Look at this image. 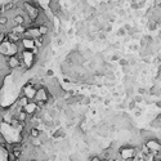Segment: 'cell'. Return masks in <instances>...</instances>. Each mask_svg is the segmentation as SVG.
<instances>
[{"label":"cell","instance_id":"cell-15","mask_svg":"<svg viewBox=\"0 0 161 161\" xmlns=\"http://www.w3.org/2000/svg\"><path fill=\"white\" fill-rule=\"evenodd\" d=\"M150 94L151 96H160L161 94V89H159V87H152L151 90H150Z\"/></svg>","mask_w":161,"mask_h":161},{"label":"cell","instance_id":"cell-41","mask_svg":"<svg viewBox=\"0 0 161 161\" xmlns=\"http://www.w3.org/2000/svg\"><path fill=\"white\" fill-rule=\"evenodd\" d=\"M157 76H159V79L161 80V66H160V69H159V75Z\"/></svg>","mask_w":161,"mask_h":161},{"label":"cell","instance_id":"cell-28","mask_svg":"<svg viewBox=\"0 0 161 161\" xmlns=\"http://www.w3.org/2000/svg\"><path fill=\"white\" fill-rule=\"evenodd\" d=\"M135 103H137V102H135V101H134V99H132V101H130V102L128 103V107H129L130 110H134V108H135Z\"/></svg>","mask_w":161,"mask_h":161},{"label":"cell","instance_id":"cell-37","mask_svg":"<svg viewBox=\"0 0 161 161\" xmlns=\"http://www.w3.org/2000/svg\"><path fill=\"white\" fill-rule=\"evenodd\" d=\"M133 50H139V45H137V44H134V45H132L130 47Z\"/></svg>","mask_w":161,"mask_h":161},{"label":"cell","instance_id":"cell-42","mask_svg":"<svg viewBox=\"0 0 161 161\" xmlns=\"http://www.w3.org/2000/svg\"><path fill=\"white\" fill-rule=\"evenodd\" d=\"M105 30H106L107 32H110V31H111V26H107V27H105Z\"/></svg>","mask_w":161,"mask_h":161},{"label":"cell","instance_id":"cell-14","mask_svg":"<svg viewBox=\"0 0 161 161\" xmlns=\"http://www.w3.org/2000/svg\"><path fill=\"white\" fill-rule=\"evenodd\" d=\"M35 45H36V48H39V49H41L44 45H45V43H44V36H41V38H38V39H35Z\"/></svg>","mask_w":161,"mask_h":161},{"label":"cell","instance_id":"cell-36","mask_svg":"<svg viewBox=\"0 0 161 161\" xmlns=\"http://www.w3.org/2000/svg\"><path fill=\"white\" fill-rule=\"evenodd\" d=\"M134 16L138 18V17H141V16H142V12H141V11H138V9H135V14H134Z\"/></svg>","mask_w":161,"mask_h":161},{"label":"cell","instance_id":"cell-47","mask_svg":"<svg viewBox=\"0 0 161 161\" xmlns=\"http://www.w3.org/2000/svg\"><path fill=\"white\" fill-rule=\"evenodd\" d=\"M159 61H161V54H160V56H159Z\"/></svg>","mask_w":161,"mask_h":161},{"label":"cell","instance_id":"cell-48","mask_svg":"<svg viewBox=\"0 0 161 161\" xmlns=\"http://www.w3.org/2000/svg\"><path fill=\"white\" fill-rule=\"evenodd\" d=\"M157 7H159V8H160V9H161V3H160V4H159V5H157Z\"/></svg>","mask_w":161,"mask_h":161},{"label":"cell","instance_id":"cell-12","mask_svg":"<svg viewBox=\"0 0 161 161\" xmlns=\"http://www.w3.org/2000/svg\"><path fill=\"white\" fill-rule=\"evenodd\" d=\"M39 29H40V32H41V35H43V36L48 35V34H49V31H50V27L48 26L47 23L40 25V26H39Z\"/></svg>","mask_w":161,"mask_h":161},{"label":"cell","instance_id":"cell-1","mask_svg":"<svg viewBox=\"0 0 161 161\" xmlns=\"http://www.w3.org/2000/svg\"><path fill=\"white\" fill-rule=\"evenodd\" d=\"M139 154V151L135 148V147H121L120 151H119V155H120V157L123 160H128V159H134L135 156H137Z\"/></svg>","mask_w":161,"mask_h":161},{"label":"cell","instance_id":"cell-50","mask_svg":"<svg viewBox=\"0 0 161 161\" xmlns=\"http://www.w3.org/2000/svg\"><path fill=\"white\" fill-rule=\"evenodd\" d=\"M160 161H161V160H160Z\"/></svg>","mask_w":161,"mask_h":161},{"label":"cell","instance_id":"cell-34","mask_svg":"<svg viewBox=\"0 0 161 161\" xmlns=\"http://www.w3.org/2000/svg\"><path fill=\"white\" fill-rule=\"evenodd\" d=\"M150 5H151V8H155L156 7V0H150Z\"/></svg>","mask_w":161,"mask_h":161},{"label":"cell","instance_id":"cell-2","mask_svg":"<svg viewBox=\"0 0 161 161\" xmlns=\"http://www.w3.org/2000/svg\"><path fill=\"white\" fill-rule=\"evenodd\" d=\"M36 92H38V89H36L35 85H34V84H31V83H27L26 85H23V88H22V94H25L30 101L35 99Z\"/></svg>","mask_w":161,"mask_h":161},{"label":"cell","instance_id":"cell-19","mask_svg":"<svg viewBox=\"0 0 161 161\" xmlns=\"http://www.w3.org/2000/svg\"><path fill=\"white\" fill-rule=\"evenodd\" d=\"M105 76H106L107 80H111V81L115 80V75H114V72H112L111 70H110V71H106V72H105Z\"/></svg>","mask_w":161,"mask_h":161},{"label":"cell","instance_id":"cell-24","mask_svg":"<svg viewBox=\"0 0 161 161\" xmlns=\"http://www.w3.org/2000/svg\"><path fill=\"white\" fill-rule=\"evenodd\" d=\"M133 93H134V89H133V87H128L126 88V96L128 97H133Z\"/></svg>","mask_w":161,"mask_h":161},{"label":"cell","instance_id":"cell-9","mask_svg":"<svg viewBox=\"0 0 161 161\" xmlns=\"http://www.w3.org/2000/svg\"><path fill=\"white\" fill-rule=\"evenodd\" d=\"M139 133H141V137L145 139V141H150V139H152V138H156L155 134L152 133V132H148V130H141Z\"/></svg>","mask_w":161,"mask_h":161},{"label":"cell","instance_id":"cell-45","mask_svg":"<svg viewBox=\"0 0 161 161\" xmlns=\"http://www.w3.org/2000/svg\"><path fill=\"white\" fill-rule=\"evenodd\" d=\"M29 161H38V159H31V160H29Z\"/></svg>","mask_w":161,"mask_h":161},{"label":"cell","instance_id":"cell-5","mask_svg":"<svg viewBox=\"0 0 161 161\" xmlns=\"http://www.w3.org/2000/svg\"><path fill=\"white\" fill-rule=\"evenodd\" d=\"M8 67H11L12 70H17L21 66V58L18 57V54L14 56H8V61H7Z\"/></svg>","mask_w":161,"mask_h":161},{"label":"cell","instance_id":"cell-39","mask_svg":"<svg viewBox=\"0 0 161 161\" xmlns=\"http://www.w3.org/2000/svg\"><path fill=\"white\" fill-rule=\"evenodd\" d=\"M155 105H156L157 107H160V108H161V101H156V102H155Z\"/></svg>","mask_w":161,"mask_h":161},{"label":"cell","instance_id":"cell-4","mask_svg":"<svg viewBox=\"0 0 161 161\" xmlns=\"http://www.w3.org/2000/svg\"><path fill=\"white\" fill-rule=\"evenodd\" d=\"M49 89L47 87H43V88H40L38 89L36 92V96H35V102H39V101H44V102H47L48 98H49Z\"/></svg>","mask_w":161,"mask_h":161},{"label":"cell","instance_id":"cell-49","mask_svg":"<svg viewBox=\"0 0 161 161\" xmlns=\"http://www.w3.org/2000/svg\"><path fill=\"white\" fill-rule=\"evenodd\" d=\"M128 2H129V0H128Z\"/></svg>","mask_w":161,"mask_h":161},{"label":"cell","instance_id":"cell-10","mask_svg":"<svg viewBox=\"0 0 161 161\" xmlns=\"http://www.w3.org/2000/svg\"><path fill=\"white\" fill-rule=\"evenodd\" d=\"M13 22L16 25H25L26 23V18H25V14H16L13 17Z\"/></svg>","mask_w":161,"mask_h":161},{"label":"cell","instance_id":"cell-20","mask_svg":"<svg viewBox=\"0 0 161 161\" xmlns=\"http://www.w3.org/2000/svg\"><path fill=\"white\" fill-rule=\"evenodd\" d=\"M61 70H62L63 74H71V71H70V66L67 65V63H63V65L61 66Z\"/></svg>","mask_w":161,"mask_h":161},{"label":"cell","instance_id":"cell-8","mask_svg":"<svg viewBox=\"0 0 161 161\" xmlns=\"http://www.w3.org/2000/svg\"><path fill=\"white\" fill-rule=\"evenodd\" d=\"M29 102H30V99H29L26 96H25V94H21V96L18 97V99H17V102H16V103L20 107H22V108H23V107L26 106Z\"/></svg>","mask_w":161,"mask_h":161},{"label":"cell","instance_id":"cell-40","mask_svg":"<svg viewBox=\"0 0 161 161\" xmlns=\"http://www.w3.org/2000/svg\"><path fill=\"white\" fill-rule=\"evenodd\" d=\"M47 74H48V76H53V71H52V70H48Z\"/></svg>","mask_w":161,"mask_h":161},{"label":"cell","instance_id":"cell-6","mask_svg":"<svg viewBox=\"0 0 161 161\" xmlns=\"http://www.w3.org/2000/svg\"><path fill=\"white\" fill-rule=\"evenodd\" d=\"M49 9L52 11L54 14L61 11V4H59V0H49Z\"/></svg>","mask_w":161,"mask_h":161},{"label":"cell","instance_id":"cell-21","mask_svg":"<svg viewBox=\"0 0 161 161\" xmlns=\"http://www.w3.org/2000/svg\"><path fill=\"white\" fill-rule=\"evenodd\" d=\"M48 114H49L50 117H57V115H58L57 110H54V108H49V110H48Z\"/></svg>","mask_w":161,"mask_h":161},{"label":"cell","instance_id":"cell-17","mask_svg":"<svg viewBox=\"0 0 161 161\" xmlns=\"http://www.w3.org/2000/svg\"><path fill=\"white\" fill-rule=\"evenodd\" d=\"M47 72H48V71H44L43 69H39V70L36 71V76H38L39 79H43V78H45V76L48 75Z\"/></svg>","mask_w":161,"mask_h":161},{"label":"cell","instance_id":"cell-32","mask_svg":"<svg viewBox=\"0 0 161 161\" xmlns=\"http://www.w3.org/2000/svg\"><path fill=\"white\" fill-rule=\"evenodd\" d=\"M115 7H116V3H112V2H111V3H110V4H108V11H111V9H114V8H115Z\"/></svg>","mask_w":161,"mask_h":161},{"label":"cell","instance_id":"cell-46","mask_svg":"<svg viewBox=\"0 0 161 161\" xmlns=\"http://www.w3.org/2000/svg\"><path fill=\"white\" fill-rule=\"evenodd\" d=\"M102 161H110V159H102Z\"/></svg>","mask_w":161,"mask_h":161},{"label":"cell","instance_id":"cell-25","mask_svg":"<svg viewBox=\"0 0 161 161\" xmlns=\"http://www.w3.org/2000/svg\"><path fill=\"white\" fill-rule=\"evenodd\" d=\"M116 13L120 16V17H125V9H123V8H119V9H116Z\"/></svg>","mask_w":161,"mask_h":161},{"label":"cell","instance_id":"cell-43","mask_svg":"<svg viewBox=\"0 0 161 161\" xmlns=\"http://www.w3.org/2000/svg\"><path fill=\"white\" fill-rule=\"evenodd\" d=\"M80 2V0H71V3H74V4H78Z\"/></svg>","mask_w":161,"mask_h":161},{"label":"cell","instance_id":"cell-18","mask_svg":"<svg viewBox=\"0 0 161 161\" xmlns=\"http://www.w3.org/2000/svg\"><path fill=\"white\" fill-rule=\"evenodd\" d=\"M61 18H62L63 21H70V20H71V12H69V11H63V14H62Z\"/></svg>","mask_w":161,"mask_h":161},{"label":"cell","instance_id":"cell-23","mask_svg":"<svg viewBox=\"0 0 161 161\" xmlns=\"http://www.w3.org/2000/svg\"><path fill=\"white\" fill-rule=\"evenodd\" d=\"M117 35H119V36H125V35H126V29H125V27L119 29V30H117Z\"/></svg>","mask_w":161,"mask_h":161},{"label":"cell","instance_id":"cell-30","mask_svg":"<svg viewBox=\"0 0 161 161\" xmlns=\"http://www.w3.org/2000/svg\"><path fill=\"white\" fill-rule=\"evenodd\" d=\"M89 161H102V157L101 156H92Z\"/></svg>","mask_w":161,"mask_h":161},{"label":"cell","instance_id":"cell-11","mask_svg":"<svg viewBox=\"0 0 161 161\" xmlns=\"http://www.w3.org/2000/svg\"><path fill=\"white\" fill-rule=\"evenodd\" d=\"M65 115L67 116V119H69V120H74V119H75V112H74V110L71 108V106H69L67 108H65Z\"/></svg>","mask_w":161,"mask_h":161},{"label":"cell","instance_id":"cell-16","mask_svg":"<svg viewBox=\"0 0 161 161\" xmlns=\"http://www.w3.org/2000/svg\"><path fill=\"white\" fill-rule=\"evenodd\" d=\"M53 137H54V138H65V132H63V129H58L57 132H54Z\"/></svg>","mask_w":161,"mask_h":161},{"label":"cell","instance_id":"cell-38","mask_svg":"<svg viewBox=\"0 0 161 161\" xmlns=\"http://www.w3.org/2000/svg\"><path fill=\"white\" fill-rule=\"evenodd\" d=\"M138 92L141 93V94H145V93H146V90L143 89V88H139V89H138Z\"/></svg>","mask_w":161,"mask_h":161},{"label":"cell","instance_id":"cell-22","mask_svg":"<svg viewBox=\"0 0 161 161\" xmlns=\"http://www.w3.org/2000/svg\"><path fill=\"white\" fill-rule=\"evenodd\" d=\"M83 56H84V58L92 59V57H93V53L90 52V50H84V52H83Z\"/></svg>","mask_w":161,"mask_h":161},{"label":"cell","instance_id":"cell-31","mask_svg":"<svg viewBox=\"0 0 161 161\" xmlns=\"http://www.w3.org/2000/svg\"><path fill=\"white\" fill-rule=\"evenodd\" d=\"M83 105H89L90 103V98H88V97H84V99H83V102H81Z\"/></svg>","mask_w":161,"mask_h":161},{"label":"cell","instance_id":"cell-44","mask_svg":"<svg viewBox=\"0 0 161 161\" xmlns=\"http://www.w3.org/2000/svg\"><path fill=\"white\" fill-rule=\"evenodd\" d=\"M157 36H159L160 39H161V29H160V31H159V35H157Z\"/></svg>","mask_w":161,"mask_h":161},{"label":"cell","instance_id":"cell-13","mask_svg":"<svg viewBox=\"0 0 161 161\" xmlns=\"http://www.w3.org/2000/svg\"><path fill=\"white\" fill-rule=\"evenodd\" d=\"M157 25H159V22H156V21H154V20H148L147 27H148V30H150V31H154V30H156V29H157Z\"/></svg>","mask_w":161,"mask_h":161},{"label":"cell","instance_id":"cell-26","mask_svg":"<svg viewBox=\"0 0 161 161\" xmlns=\"http://www.w3.org/2000/svg\"><path fill=\"white\" fill-rule=\"evenodd\" d=\"M130 65H126V66H123V72L125 74V75H128L129 72H130V67H129Z\"/></svg>","mask_w":161,"mask_h":161},{"label":"cell","instance_id":"cell-7","mask_svg":"<svg viewBox=\"0 0 161 161\" xmlns=\"http://www.w3.org/2000/svg\"><path fill=\"white\" fill-rule=\"evenodd\" d=\"M9 47H11L9 40L3 41L2 45H0V53H2V56H9Z\"/></svg>","mask_w":161,"mask_h":161},{"label":"cell","instance_id":"cell-27","mask_svg":"<svg viewBox=\"0 0 161 161\" xmlns=\"http://www.w3.org/2000/svg\"><path fill=\"white\" fill-rule=\"evenodd\" d=\"M119 65H120L121 67H123V66H126V65H129V61H126V59L120 58V59H119Z\"/></svg>","mask_w":161,"mask_h":161},{"label":"cell","instance_id":"cell-35","mask_svg":"<svg viewBox=\"0 0 161 161\" xmlns=\"http://www.w3.org/2000/svg\"><path fill=\"white\" fill-rule=\"evenodd\" d=\"M124 27L126 29V31H130V30L133 29V27H132V25H129V23H126V25H125V26H124Z\"/></svg>","mask_w":161,"mask_h":161},{"label":"cell","instance_id":"cell-33","mask_svg":"<svg viewBox=\"0 0 161 161\" xmlns=\"http://www.w3.org/2000/svg\"><path fill=\"white\" fill-rule=\"evenodd\" d=\"M111 59H112V61H119V59H120V56H119V54H114L111 57Z\"/></svg>","mask_w":161,"mask_h":161},{"label":"cell","instance_id":"cell-29","mask_svg":"<svg viewBox=\"0 0 161 161\" xmlns=\"http://www.w3.org/2000/svg\"><path fill=\"white\" fill-rule=\"evenodd\" d=\"M143 99H145V98H143V96H135V97H134V101H135V102H137V103L142 102Z\"/></svg>","mask_w":161,"mask_h":161},{"label":"cell","instance_id":"cell-3","mask_svg":"<svg viewBox=\"0 0 161 161\" xmlns=\"http://www.w3.org/2000/svg\"><path fill=\"white\" fill-rule=\"evenodd\" d=\"M146 145H147V147L151 150V152L154 155L160 154L161 152V143H160V141L157 138H152L150 141H146Z\"/></svg>","mask_w":161,"mask_h":161}]
</instances>
